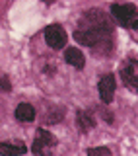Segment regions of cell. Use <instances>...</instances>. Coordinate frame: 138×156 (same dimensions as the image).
Returning a JSON list of instances; mask_svg holds the SVG:
<instances>
[{
	"label": "cell",
	"mask_w": 138,
	"mask_h": 156,
	"mask_svg": "<svg viewBox=\"0 0 138 156\" xmlns=\"http://www.w3.org/2000/svg\"><path fill=\"white\" fill-rule=\"evenodd\" d=\"M57 136L51 133L45 127H39L35 131V139H33V144H31V152L33 154H45L47 150H51L53 146H57Z\"/></svg>",
	"instance_id": "obj_6"
},
{
	"label": "cell",
	"mask_w": 138,
	"mask_h": 156,
	"mask_svg": "<svg viewBox=\"0 0 138 156\" xmlns=\"http://www.w3.org/2000/svg\"><path fill=\"white\" fill-rule=\"evenodd\" d=\"M64 61L76 70H84V66H86V57L78 47H64Z\"/></svg>",
	"instance_id": "obj_9"
},
{
	"label": "cell",
	"mask_w": 138,
	"mask_h": 156,
	"mask_svg": "<svg viewBox=\"0 0 138 156\" xmlns=\"http://www.w3.org/2000/svg\"><path fill=\"white\" fill-rule=\"evenodd\" d=\"M130 29H134V31L138 33V18L134 20V22H132V26H130Z\"/></svg>",
	"instance_id": "obj_14"
},
{
	"label": "cell",
	"mask_w": 138,
	"mask_h": 156,
	"mask_svg": "<svg viewBox=\"0 0 138 156\" xmlns=\"http://www.w3.org/2000/svg\"><path fill=\"white\" fill-rule=\"evenodd\" d=\"M45 43L53 51H62L68 43V33L62 23H49L45 27Z\"/></svg>",
	"instance_id": "obj_4"
},
{
	"label": "cell",
	"mask_w": 138,
	"mask_h": 156,
	"mask_svg": "<svg viewBox=\"0 0 138 156\" xmlns=\"http://www.w3.org/2000/svg\"><path fill=\"white\" fill-rule=\"evenodd\" d=\"M0 154L2 156H23L27 154V146L23 143H0Z\"/></svg>",
	"instance_id": "obj_10"
},
{
	"label": "cell",
	"mask_w": 138,
	"mask_h": 156,
	"mask_svg": "<svg viewBox=\"0 0 138 156\" xmlns=\"http://www.w3.org/2000/svg\"><path fill=\"white\" fill-rule=\"evenodd\" d=\"M97 119L93 115V109H76V127L82 135H88L90 131L95 129Z\"/></svg>",
	"instance_id": "obj_7"
},
{
	"label": "cell",
	"mask_w": 138,
	"mask_h": 156,
	"mask_svg": "<svg viewBox=\"0 0 138 156\" xmlns=\"http://www.w3.org/2000/svg\"><path fill=\"white\" fill-rule=\"evenodd\" d=\"M115 90H117V76L113 72H105L97 80V94H99L101 104L111 105L115 100Z\"/></svg>",
	"instance_id": "obj_5"
},
{
	"label": "cell",
	"mask_w": 138,
	"mask_h": 156,
	"mask_svg": "<svg viewBox=\"0 0 138 156\" xmlns=\"http://www.w3.org/2000/svg\"><path fill=\"white\" fill-rule=\"evenodd\" d=\"M12 80H10L8 74H4V72H0V92H4V94H10L12 92Z\"/></svg>",
	"instance_id": "obj_12"
},
{
	"label": "cell",
	"mask_w": 138,
	"mask_h": 156,
	"mask_svg": "<svg viewBox=\"0 0 138 156\" xmlns=\"http://www.w3.org/2000/svg\"><path fill=\"white\" fill-rule=\"evenodd\" d=\"M78 27H82V29H99V31H111V33H113V29H115L111 18L99 8H91V10H88V12H84L80 22H78Z\"/></svg>",
	"instance_id": "obj_1"
},
{
	"label": "cell",
	"mask_w": 138,
	"mask_h": 156,
	"mask_svg": "<svg viewBox=\"0 0 138 156\" xmlns=\"http://www.w3.org/2000/svg\"><path fill=\"white\" fill-rule=\"evenodd\" d=\"M41 2H43V4H47V6H51V4H55L57 0H41Z\"/></svg>",
	"instance_id": "obj_15"
},
{
	"label": "cell",
	"mask_w": 138,
	"mask_h": 156,
	"mask_svg": "<svg viewBox=\"0 0 138 156\" xmlns=\"http://www.w3.org/2000/svg\"><path fill=\"white\" fill-rule=\"evenodd\" d=\"M119 76L126 90H130L132 94H138V61H136V57L125 58V62L119 68Z\"/></svg>",
	"instance_id": "obj_3"
},
{
	"label": "cell",
	"mask_w": 138,
	"mask_h": 156,
	"mask_svg": "<svg viewBox=\"0 0 138 156\" xmlns=\"http://www.w3.org/2000/svg\"><path fill=\"white\" fill-rule=\"evenodd\" d=\"M86 154L90 156H97V154H103V156H111V148L109 146H90V148H86Z\"/></svg>",
	"instance_id": "obj_11"
},
{
	"label": "cell",
	"mask_w": 138,
	"mask_h": 156,
	"mask_svg": "<svg viewBox=\"0 0 138 156\" xmlns=\"http://www.w3.org/2000/svg\"><path fill=\"white\" fill-rule=\"evenodd\" d=\"M97 113H99L101 121H105L107 125H115V115H113L107 107H97Z\"/></svg>",
	"instance_id": "obj_13"
},
{
	"label": "cell",
	"mask_w": 138,
	"mask_h": 156,
	"mask_svg": "<svg viewBox=\"0 0 138 156\" xmlns=\"http://www.w3.org/2000/svg\"><path fill=\"white\" fill-rule=\"evenodd\" d=\"M14 117H16L19 123H31L37 117V109L33 107V104H29V101H22V104H18L16 109H14Z\"/></svg>",
	"instance_id": "obj_8"
},
{
	"label": "cell",
	"mask_w": 138,
	"mask_h": 156,
	"mask_svg": "<svg viewBox=\"0 0 138 156\" xmlns=\"http://www.w3.org/2000/svg\"><path fill=\"white\" fill-rule=\"evenodd\" d=\"M109 12H111V18L121 27H130L132 22L138 18V8L130 2H113L109 6Z\"/></svg>",
	"instance_id": "obj_2"
}]
</instances>
